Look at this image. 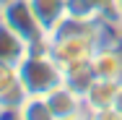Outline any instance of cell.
<instances>
[{
  "label": "cell",
  "instance_id": "6da1fadb",
  "mask_svg": "<svg viewBox=\"0 0 122 120\" xmlns=\"http://www.w3.org/2000/svg\"><path fill=\"white\" fill-rule=\"evenodd\" d=\"M21 84H24L26 94H49L55 86L65 84V71L62 65L52 57V52L47 47H31V52L16 65Z\"/></svg>",
  "mask_w": 122,
  "mask_h": 120
},
{
  "label": "cell",
  "instance_id": "7a4b0ae2",
  "mask_svg": "<svg viewBox=\"0 0 122 120\" xmlns=\"http://www.w3.org/2000/svg\"><path fill=\"white\" fill-rule=\"evenodd\" d=\"M0 21L10 26L16 34H21L31 47L47 45V31L42 29L29 0H0Z\"/></svg>",
  "mask_w": 122,
  "mask_h": 120
},
{
  "label": "cell",
  "instance_id": "3957f363",
  "mask_svg": "<svg viewBox=\"0 0 122 120\" xmlns=\"http://www.w3.org/2000/svg\"><path fill=\"white\" fill-rule=\"evenodd\" d=\"M91 68L96 73V78L104 81H122V45L120 39H107L101 42L99 50L91 57Z\"/></svg>",
  "mask_w": 122,
  "mask_h": 120
},
{
  "label": "cell",
  "instance_id": "277c9868",
  "mask_svg": "<svg viewBox=\"0 0 122 120\" xmlns=\"http://www.w3.org/2000/svg\"><path fill=\"white\" fill-rule=\"evenodd\" d=\"M26 97L29 94H26L24 84H21L18 68L10 65V63H0V104H3V115H13Z\"/></svg>",
  "mask_w": 122,
  "mask_h": 120
},
{
  "label": "cell",
  "instance_id": "5b68a950",
  "mask_svg": "<svg viewBox=\"0 0 122 120\" xmlns=\"http://www.w3.org/2000/svg\"><path fill=\"white\" fill-rule=\"evenodd\" d=\"M49 110L55 120H68V118H75L81 112H86V104H83V94H78L75 89H70L68 84H60L55 86L49 94H44Z\"/></svg>",
  "mask_w": 122,
  "mask_h": 120
},
{
  "label": "cell",
  "instance_id": "8992f818",
  "mask_svg": "<svg viewBox=\"0 0 122 120\" xmlns=\"http://www.w3.org/2000/svg\"><path fill=\"white\" fill-rule=\"evenodd\" d=\"M29 52H31V45L26 42L21 34H16L10 26H5L0 21V63L18 65Z\"/></svg>",
  "mask_w": 122,
  "mask_h": 120
},
{
  "label": "cell",
  "instance_id": "52a82bcc",
  "mask_svg": "<svg viewBox=\"0 0 122 120\" xmlns=\"http://www.w3.org/2000/svg\"><path fill=\"white\" fill-rule=\"evenodd\" d=\"M47 37L68 18V0H29Z\"/></svg>",
  "mask_w": 122,
  "mask_h": 120
},
{
  "label": "cell",
  "instance_id": "ba28073f",
  "mask_svg": "<svg viewBox=\"0 0 122 120\" xmlns=\"http://www.w3.org/2000/svg\"><path fill=\"white\" fill-rule=\"evenodd\" d=\"M122 84V81H120ZM117 81H104V78H96L88 91L83 94V104H86V112H99L104 107H112L114 104V94H117Z\"/></svg>",
  "mask_w": 122,
  "mask_h": 120
},
{
  "label": "cell",
  "instance_id": "9c48e42d",
  "mask_svg": "<svg viewBox=\"0 0 122 120\" xmlns=\"http://www.w3.org/2000/svg\"><path fill=\"white\" fill-rule=\"evenodd\" d=\"M18 120H55V115H52V110H49L47 99L39 94H29L18 104V110L13 112Z\"/></svg>",
  "mask_w": 122,
  "mask_h": 120
},
{
  "label": "cell",
  "instance_id": "30bf717a",
  "mask_svg": "<svg viewBox=\"0 0 122 120\" xmlns=\"http://www.w3.org/2000/svg\"><path fill=\"white\" fill-rule=\"evenodd\" d=\"M94 81H96V73L91 68V63L75 65V68H65V84H68L70 89H75L78 94H86Z\"/></svg>",
  "mask_w": 122,
  "mask_h": 120
},
{
  "label": "cell",
  "instance_id": "8fae6325",
  "mask_svg": "<svg viewBox=\"0 0 122 120\" xmlns=\"http://www.w3.org/2000/svg\"><path fill=\"white\" fill-rule=\"evenodd\" d=\"M94 120H122V112L117 107H104V110H99V112H88Z\"/></svg>",
  "mask_w": 122,
  "mask_h": 120
},
{
  "label": "cell",
  "instance_id": "7c38bea8",
  "mask_svg": "<svg viewBox=\"0 0 122 120\" xmlns=\"http://www.w3.org/2000/svg\"><path fill=\"white\" fill-rule=\"evenodd\" d=\"M112 107H117V110L122 112V84L117 86V94H114V104H112Z\"/></svg>",
  "mask_w": 122,
  "mask_h": 120
},
{
  "label": "cell",
  "instance_id": "4fadbf2b",
  "mask_svg": "<svg viewBox=\"0 0 122 120\" xmlns=\"http://www.w3.org/2000/svg\"><path fill=\"white\" fill-rule=\"evenodd\" d=\"M68 120H94L88 112H81V115H75V118H68Z\"/></svg>",
  "mask_w": 122,
  "mask_h": 120
},
{
  "label": "cell",
  "instance_id": "5bb4252c",
  "mask_svg": "<svg viewBox=\"0 0 122 120\" xmlns=\"http://www.w3.org/2000/svg\"><path fill=\"white\" fill-rule=\"evenodd\" d=\"M117 37H120V45H122V21L117 24Z\"/></svg>",
  "mask_w": 122,
  "mask_h": 120
},
{
  "label": "cell",
  "instance_id": "9a60e30c",
  "mask_svg": "<svg viewBox=\"0 0 122 120\" xmlns=\"http://www.w3.org/2000/svg\"><path fill=\"white\" fill-rule=\"evenodd\" d=\"M117 11H120V16H122V0H117Z\"/></svg>",
  "mask_w": 122,
  "mask_h": 120
},
{
  "label": "cell",
  "instance_id": "2e32d148",
  "mask_svg": "<svg viewBox=\"0 0 122 120\" xmlns=\"http://www.w3.org/2000/svg\"><path fill=\"white\" fill-rule=\"evenodd\" d=\"M5 120H18V118H16V115H5Z\"/></svg>",
  "mask_w": 122,
  "mask_h": 120
},
{
  "label": "cell",
  "instance_id": "e0dca14e",
  "mask_svg": "<svg viewBox=\"0 0 122 120\" xmlns=\"http://www.w3.org/2000/svg\"><path fill=\"white\" fill-rule=\"evenodd\" d=\"M0 115H3V104H0Z\"/></svg>",
  "mask_w": 122,
  "mask_h": 120
},
{
  "label": "cell",
  "instance_id": "ac0fdd59",
  "mask_svg": "<svg viewBox=\"0 0 122 120\" xmlns=\"http://www.w3.org/2000/svg\"><path fill=\"white\" fill-rule=\"evenodd\" d=\"M0 120H5V115H0Z\"/></svg>",
  "mask_w": 122,
  "mask_h": 120
}]
</instances>
